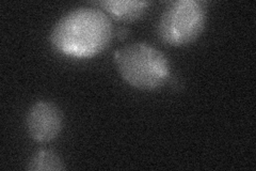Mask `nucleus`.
<instances>
[{"instance_id": "nucleus-6", "label": "nucleus", "mask_w": 256, "mask_h": 171, "mask_svg": "<svg viewBox=\"0 0 256 171\" xmlns=\"http://www.w3.org/2000/svg\"><path fill=\"white\" fill-rule=\"evenodd\" d=\"M27 169L31 171L64 170L66 166L62 158L52 150H40L28 161Z\"/></svg>"}, {"instance_id": "nucleus-4", "label": "nucleus", "mask_w": 256, "mask_h": 171, "mask_svg": "<svg viewBox=\"0 0 256 171\" xmlns=\"http://www.w3.org/2000/svg\"><path fill=\"white\" fill-rule=\"evenodd\" d=\"M27 129L32 139L38 142H50L61 133L63 117L61 110L50 101H38L28 111Z\"/></svg>"}, {"instance_id": "nucleus-3", "label": "nucleus", "mask_w": 256, "mask_h": 171, "mask_svg": "<svg viewBox=\"0 0 256 171\" xmlns=\"http://www.w3.org/2000/svg\"><path fill=\"white\" fill-rule=\"evenodd\" d=\"M206 16V3L201 0H176L168 5L160 16L158 36L168 45H189L201 36Z\"/></svg>"}, {"instance_id": "nucleus-5", "label": "nucleus", "mask_w": 256, "mask_h": 171, "mask_svg": "<svg viewBox=\"0 0 256 171\" xmlns=\"http://www.w3.org/2000/svg\"><path fill=\"white\" fill-rule=\"evenodd\" d=\"M102 7L112 18L121 22L138 20L150 5L148 2H132V0H108L96 3Z\"/></svg>"}, {"instance_id": "nucleus-2", "label": "nucleus", "mask_w": 256, "mask_h": 171, "mask_svg": "<svg viewBox=\"0 0 256 171\" xmlns=\"http://www.w3.org/2000/svg\"><path fill=\"white\" fill-rule=\"evenodd\" d=\"M114 60L123 79L140 90H156L170 78V63L166 55L146 43L121 48L116 52Z\"/></svg>"}, {"instance_id": "nucleus-1", "label": "nucleus", "mask_w": 256, "mask_h": 171, "mask_svg": "<svg viewBox=\"0 0 256 171\" xmlns=\"http://www.w3.org/2000/svg\"><path fill=\"white\" fill-rule=\"evenodd\" d=\"M112 39L108 16L92 8H79L63 16L56 24L50 40L64 56L86 59L105 51Z\"/></svg>"}]
</instances>
